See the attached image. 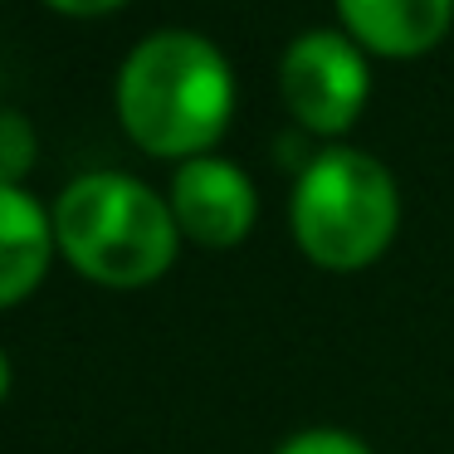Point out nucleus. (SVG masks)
I'll list each match as a JSON object with an SVG mask.
<instances>
[{"label":"nucleus","instance_id":"obj_7","mask_svg":"<svg viewBox=\"0 0 454 454\" xmlns=\"http://www.w3.org/2000/svg\"><path fill=\"white\" fill-rule=\"evenodd\" d=\"M54 215L20 186H0V308H15L44 284L54 259Z\"/></svg>","mask_w":454,"mask_h":454},{"label":"nucleus","instance_id":"obj_4","mask_svg":"<svg viewBox=\"0 0 454 454\" xmlns=\"http://www.w3.org/2000/svg\"><path fill=\"white\" fill-rule=\"evenodd\" d=\"M274 79L278 103L298 122V132L327 147L342 142L372 103V54L342 25H317L284 44Z\"/></svg>","mask_w":454,"mask_h":454},{"label":"nucleus","instance_id":"obj_3","mask_svg":"<svg viewBox=\"0 0 454 454\" xmlns=\"http://www.w3.org/2000/svg\"><path fill=\"white\" fill-rule=\"evenodd\" d=\"M54 245L103 288H147L176 264L181 230L167 196L128 171H89L54 200Z\"/></svg>","mask_w":454,"mask_h":454},{"label":"nucleus","instance_id":"obj_8","mask_svg":"<svg viewBox=\"0 0 454 454\" xmlns=\"http://www.w3.org/2000/svg\"><path fill=\"white\" fill-rule=\"evenodd\" d=\"M35 128L20 113H0V186H15L35 167Z\"/></svg>","mask_w":454,"mask_h":454},{"label":"nucleus","instance_id":"obj_2","mask_svg":"<svg viewBox=\"0 0 454 454\" xmlns=\"http://www.w3.org/2000/svg\"><path fill=\"white\" fill-rule=\"evenodd\" d=\"M288 230L313 269L362 274L381 264L401 235V186L376 152L327 142L294 176Z\"/></svg>","mask_w":454,"mask_h":454},{"label":"nucleus","instance_id":"obj_9","mask_svg":"<svg viewBox=\"0 0 454 454\" xmlns=\"http://www.w3.org/2000/svg\"><path fill=\"white\" fill-rule=\"evenodd\" d=\"M274 454H376V450L342 425H308V430L288 434Z\"/></svg>","mask_w":454,"mask_h":454},{"label":"nucleus","instance_id":"obj_6","mask_svg":"<svg viewBox=\"0 0 454 454\" xmlns=\"http://www.w3.org/2000/svg\"><path fill=\"white\" fill-rule=\"evenodd\" d=\"M333 11L372 59L391 64L425 59L454 30V0H333Z\"/></svg>","mask_w":454,"mask_h":454},{"label":"nucleus","instance_id":"obj_10","mask_svg":"<svg viewBox=\"0 0 454 454\" xmlns=\"http://www.w3.org/2000/svg\"><path fill=\"white\" fill-rule=\"evenodd\" d=\"M50 11H59V15H74V20H93V15H113V11H122L128 0H44Z\"/></svg>","mask_w":454,"mask_h":454},{"label":"nucleus","instance_id":"obj_1","mask_svg":"<svg viewBox=\"0 0 454 454\" xmlns=\"http://www.w3.org/2000/svg\"><path fill=\"white\" fill-rule=\"evenodd\" d=\"M118 122L147 157L191 161L215 152L235 122V69L196 30H157L118 69Z\"/></svg>","mask_w":454,"mask_h":454},{"label":"nucleus","instance_id":"obj_5","mask_svg":"<svg viewBox=\"0 0 454 454\" xmlns=\"http://www.w3.org/2000/svg\"><path fill=\"white\" fill-rule=\"evenodd\" d=\"M167 206L176 215L181 239L200 249H235L259 225V186L230 157H191L167 186Z\"/></svg>","mask_w":454,"mask_h":454},{"label":"nucleus","instance_id":"obj_11","mask_svg":"<svg viewBox=\"0 0 454 454\" xmlns=\"http://www.w3.org/2000/svg\"><path fill=\"white\" fill-rule=\"evenodd\" d=\"M5 391H11V362H5V352H0V401H5Z\"/></svg>","mask_w":454,"mask_h":454}]
</instances>
